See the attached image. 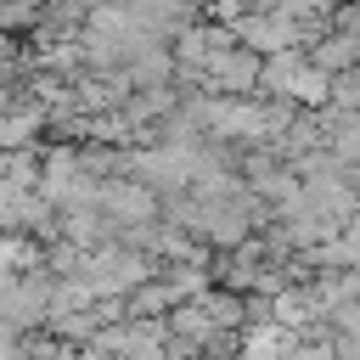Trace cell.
I'll list each match as a JSON object with an SVG mask.
<instances>
[{"instance_id":"cell-1","label":"cell","mask_w":360,"mask_h":360,"mask_svg":"<svg viewBox=\"0 0 360 360\" xmlns=\"http://www.w3.org/2000/svg\"><path fill=\"white\" fill-rule=\"evenodd\" d=\"M338 101H343V107H360V73H354V79H343V90H338Z\"/></svg>"}]
</instances>
